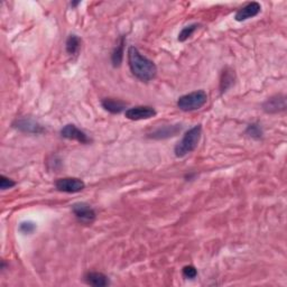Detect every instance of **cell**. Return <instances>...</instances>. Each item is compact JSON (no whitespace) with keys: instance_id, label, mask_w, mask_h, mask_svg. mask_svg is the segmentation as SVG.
I'll return each instance as SVG.
<instances>
[{"instance_id":"cell-1","label":"cell","mask_w":287,"mask_h":287,"mask_svg":"<svg viewBox=\"0 0 287 287\" xmlns=\"http://www.w3.org/2000/svg\"><path fill=\"white\" fill-rule=\"evenodd\" d=\"M128 65L133 74L138 80L143 82H149L157 74V66L153 61L143 56L135 46L128 48Z\"/></svg>"},{"instance_id":"cell-2","label":"cell","mask_w":287,"mask_h":287,"mask_svg":"<svg viewBox=\"0 0 287 287\" xmlns=\"http://www.w3.org/2000/svg\"><path fill=\"white\" fill-rule=\"evenodd\" d=\"M202 136V126L197 125L193 128L188 129L185 134H184L183 138L179 140L174 148V153L176 157H184L187 154L192 153L196 150L199 143H200Z\"/></svg>"},{"instance_id":"cell-3","label":"cell","mask_w":287,"mask_h":287,"mask_svg":"<svg viewBox=\"0 0 287 287\" xmlns=\"http://www.w3.org/2000/svg\"><path fill=\"white\" fill-rule=\"evenodd\" d=\"M208 101V94L206 91L198 90L191 92V93L184 94L179 97L177 100V107L178 109L185 113H189V111H196L201 109L202 107L207 104Z\"/></svg>"},{"instance_id":"cell-4","label":"cell","mask_w":287,"mask_h":287,"mask_svg":"<svg viewBox=\"0 0 287 287\" xmlns=\"http://www.w3.org/2000/svg\"><path fill=\"white\" fill-rule=\"evenodd\" d=\"M72 212L79 222L83 223V225H91L97 218L93 208L85 202H76L73 204Z\"/></svg>"},{"instance_id":"cell-5","label":"cell","mask_w":287,"mask_h":287,"mask_svg":"<svg viewBox=\"0 0 287 287\" xmlns=\"http://www.w3.org/2000/svg\"><path fill=\"white\" fill-rule=\"evenodd\" d=\"M55 187L63 193H79L84 189L85 183L77 177H63L55 182Z\"/></svg>"},{"instance_id":"cell-6","label":"cell","mask_w":287,"mask_h":287,"mask_svg":"<svg viewBox=\"0 0 287 287\" xmlns=\"http://www.w3.org/2000/svg\"><path fill=\"white\" fill-rule=\"evenodd\" d=\"M13 127L22 131V133L32 135H41L45 131V128H44L40 123H37L36 120L32 118H21L15 120Z\"/></svg>"},{"instance_id":"cell-7","label":"cell","mask_w":287,"mask_h":287,"mask_svg":"<svg viewBox=\"0 0 287 287\" xmlns=\"http://www.w3.org/2000/svg\"><path fill=\"white\" fill-rule=\"evenodd\" d=\"M125 116L129 120H147L156 116V110L149 106H137L126 110Z\"/></svg>"},{"instance_id":"cell-8","label":"cell","mask_w":287,"mask_h":287,"mask_svg":"<svg viewBox=\"0 0 287 287\" xmlns=\"http://www.w3.org/2000/svg\"><path fill=\"white\" fill-rule=\"evenodd\" d=\"M61 136L63 138L69 139V140H75L81 144H90L91 139L89 138L83 130H81L76 127L75 125L69 124L64 126L61 130Z\"/></svg>"},{"instance_id":"cell-9","label":"cell","mask_w":287,"mask_h":287,"mask_svg":"<svg viewBox=\"0 0 287 287\" xmlns=\"http://www.w3.org/2000/svg\"><path fill=\"white\" fill-rule=\"evenodd\" d=\"M262 109L267 114H278L286 110V97L284 94H276L266 100L262 105Z\"/></svg>"},{"instance_id":"cell-10","label":"cell","mask_w":287,"mask_h":287,"mask_svg":"<svg viewBox=\"0 0 287 287\" xmlns=\"http://www.w3.org/2000/svg\"><path fill=\"white\" fill-rule=\"evenodd\" d=\"M261 11V6L259 3L252 2L247 4L245 7L240 8L239 11L237 12L235 19L237 22H245L247 19H250L252 17H256Z\"/></svg>"},{"instance_id":"cell-11","label":"cell","mask_w":287,"mask_h":287,"mask_svg":"<svg viewBox=\"0 0 287 287\" xmlns=\"http://www.w3.org/2000/svg\"><path fill=\"white\" fill-rule=\"evenodd\" d=\"M181 131V125H172V126H163L150 134L149 137L153 139H166L173 136H176Z\"/></svg>"},{"instance_id":"cell-12","label":"cell","mask_w":287,"mask_h":287,"mask_svg":"<svg viewBox=\"0 0 287 287\" xmlns=\"http://www.w3.org/2000/svg\"><path fill=\"white\" fill-rule=\"evenodd\" d=\"M101 106L106 111L113 114V115H118L121 114L124 110L127 108V104L121 100H117L113 98H106L101 101Z\"/></svg>"},{"instance_id":"cell-13","label":"cell","mask_w":287,"mask_h":287,"mask_svg":"<svg viewBox=\"0 0 287 287\" xmlns=\"http://www.w3.org/2000/svg\"><path fill=\"white\" fill-rule=\"evenodd\" d=\"M84 281L93 287H106L110 284L109 278L105 274L98 271H89L84 275Z\"/></svg>"},{"instance_id":"cell-14","label":"cell","mask_w":287,"mask_h":287,"mask_svg":"<svg viewBox=\"0 0 287 287\" xmlns=\"http://www.w3.org/2000/svg\"><path fill=\"white\" fill-rule=\"evenodd\" d=\"M235 71H232L230 67H226V69L222 71L220 79V89L222 93L233 85V83H235Z\"/></svg>"},{"instance_id":"cell-15","label":"cell","mask_w":287,"mask_h":287,"mask_svg":"<svg viewBox=\"0 0 287 287\" xmlns=\"http://www.w3.org/2000/svg\"><path fill=\"white\" fill-rule=\"evenodd\" d=\"M125 43H126V38H125V36H123L120 38L118 45L115 47L113 54H111V62H113V65L115 67L120 66L121 63H123L124 52H125Z\"/></svg>"},{"instance_id":"cell-16","label":"cell","mask_w":287,"mask_h":287,"mask_svg":"<svg viewBox=\"0 0 287 287\" xmlns=\"http://www.w3.org/2000/svg\"><path fill=\"white\" fill-rule=\"evenodd\" d=\"M81 38L77 35H70L66 41V52L71 56H76L81 50Z\"/></svg>"},{"instance_id":"cell-17","label":"cell","mask_w":287,"mask_h":287,"mask_svg":"<svg viewBox=\"0 0 287 287\" xmlns=\"http://www.w3.org/2000/svg\"><path fill=\"white\" fill-rule=\"evenodd\" d=\"M198 28H199V24H191V25L184 27L178 34V37H177L178 42L183 43V42L187 41L188 38L193 35L194 32H196Z\"/></svg>"},{"instance_id":"cell-18","label":"cell","mask_w":287,"mask_h":287,"mask_svg":"<svg viewBox=\"0 0 287 287\" xmlns=\"http://www.w3.org/2000/svg\"><path fill=\"white\" fill-rule=\"evenodd\" d=\"M246 134L249 135L251 138L254 139H260L262 137V128L259 124L254 123V124H250L248 126L247 129H246Z\"/></svg>"},{"instance_id":"cell-19","label":"cell","mask_w":287,"mask_h":287,"mask_svg":"<svg viewBox=\"0 0 287 287\" xmlns=\"http://www.w3.org/2000/svg\"><path fill=\"white\" fill-rule=\"evenodd\" d=\"M18 229L23 235H32L36 230V225L33 221H24L19 225Z\"/></svg>"},{"instance_id":"cell-20","label":"cell","mask_w":287,"mask_h":287,"mask_svg":"<svg viewBox=\"0 0 287 287\" xmlns=\"http://www.w3.org/2000/svg\"><path fill=\"white\" fill-rule=\"evenodd\" d=\"M182 274H183L184 277H185V278L193 279V278H196V277L198 276V270H197V268L194 266L188 265V266L183 267Z\"/></svg>"},{"instance_id":"cell-21","label":"cell","mask_w":287,"mask_h":287,"mask_svg":"<svg viewBox=\"0 0 287 287\" xmlns=\"http://www.w3.org/2000/svg\"><path fill=\"white\" fill-rule=\"evenodd\" d=\"M15 185H16V182L13 181L12 178L6 177L5 175H2V176H0V188H2L3 191H5V189L12 188Z\"/></svg>"},{"instance_id":"cell-22","label":"cell","mask_w":287,"mask_h":287,"mask_svg":"<svg viewBox=\"0 0 287 287\" xmlns=\"http://www.w3.org/2000/svg\"><path fill=\"white\" fill-rule=\"evenodd\" d=\"M80 4V2H77V3H71V6H73V7H75V6H77V5Z\"/></svg>"}]
</instances>
